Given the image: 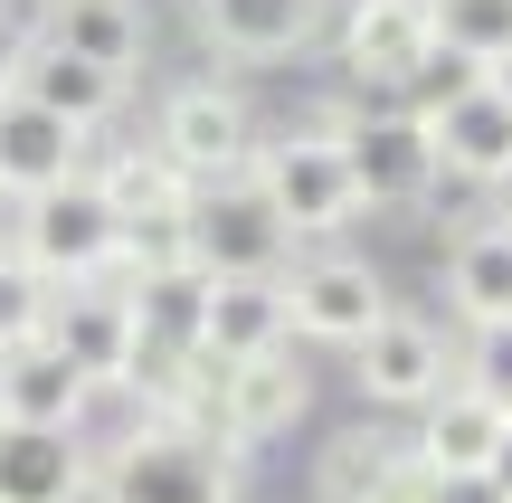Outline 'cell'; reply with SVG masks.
Instances as JSON below:
<instances>
[{
	"label": "cell",
	"instance_id": "6da1fadb",
	"mask_svg": "<svg viewBox=\"0 0 512 503\" xmlns=\"http://www.w3.org/2000/svg\"><path fill=\"white\" fill-rule=\"evenodd\" d=\"M86 503H238V456L209 428H162V418H143L133 437L95 447Z\"/></svg>",
	"mask_w": 512,
	"mask_h": 503
},
{
	"label": "cell",
	"instance_id": "7a4b0ae2",
	"mask_svg": "<svg viewBox=\"0 0 512 503\" xmlns=\"http://www.w3.org/2000/svg\"><path fill=\"white\" fill-rule=\"evenodd\" d=\"M10 257L29 266L48 295H67V285L114 276V257H124V219H114L105 190L76 171V181L38 190V200H10Z\"/></svg>",
	"mask_w": 512,
	"mask_h": 503
},
{
	"label": "cell",
	"instance_id": "3957f363",
	"mask_svg": "<svg viewBox=\"0 0 512 503\" xmlns=\"http://www.w3.org/2000/svg\"><path fill=\"white\" fill-rule=\"evenodd\" d=\"M323 133L342 152L351 209H418L437 190V152H427V114L418 105H323Z\"/></svg>",
	"mask_w": 512,
	"mask_h": 503
},
{
	"label": "cell",
	"instance_id": "277c9868",
	"mask_svg": "<svg viewBox=\"0 0 512 503\" xmlns=\"http://www.w3.org/2000/svg\"><path fill=\"white\" fill-rule=\"evenodd\" d=\"M247 181H256V200L275 209V228H285L294 247H323L332 228L361 219V209H351V181H342V152H332L323 124L256 143V152H247Z\"/></svg>",
	"mask_w": 512,
	"mask_h": 503
},
{
	"label": "cell",
	"instance_id": "5b68a950",
	"mask_svg": "<svg viewBox=\"0 0 512 503\" xmlns=\"http://www.w3.org/2000/svg\"><path fill=\"white\" fill-rule=\"evenodd\" d=\"M152 152H162L171 171H181L190 190L209 181H238L247 152H256V114L238 86H219V76H190V86L162 95V124H152Z\"/></svg>",
	"mask_w": 512,
	"mask_h": 503
},
{
	"label": "cell",
	"instance_id": "8992f818",
	"mask_svg": "<svg viewBox=\"0 0 512 503\" xmlns=\"http://www.w3.org/2000/svg\"><path fill=\"white\" fill-rule=\"evenodd\" d=\"M275 295H285V333L323 342V352H351V342L389 314L380 266L351 257V247H313V257H294L285 276H275Z\"/></svg>",
	"mask_w": 512,
	"mask_h": 503
},
{
	"label": "cell",
	"instance_id": "52a82bcc",
	"mask_svg": "<svg viewBox=\"0 0 512 503\" xmlns=\"http://www.w3.org/2000/svg\"><path fill=\"white\" fill-rule=\"evenodd\" d=\"M294 266V238L275 228V209L256 200V181H209L190 190V276L219 285V276H285Z\"/></svg>",
	"mask_w": 512,
	"mask_h": 503
},
{
	"label": "cell",
	"instance_id": "ba28073f",
	"mask_svg": "<svg viewBox=\"0 0 512 503\" xmlns=\"http://www.w3.org/2000/svg\"><path fill=\"white\" fill-rule=\"evenodd\" d=\"M38 342H48L86 390H114V380L133 371V352H143V304H133V285H114V276L67 285V295L48 304V333Z\"/></svg>",
	"mask_w": 512,
	"mask_h": 503
},
{
	"label": "cell",
	"instance_id": "9c48e42d",
	"mask_svg": "<svg viewBox=\"0 0 512 503\" xmlns=\"http://www.w3.org/2000/svg\"><path fill=\"white\" fill-rule=\"evenodd\" d=\"M351 380H361L370 409H408V418H418L427 399L456 380V352H446V333L427 314H399V304H389V314L351 342Z\"/></svg>",
	"mask_w": 512,
	"mask_h": 503
},
{
	"label": "cell",
	"instance_id": "30bf717a",
	"mask_svg": "<svg viewBox=\"0 0 512 503\" xmlns=\"http://www.w3.org/2000/svg\"><path fill=\"white\" fill-rule=\"evenodd\" d=\"M313 409V371L294 352H256V361H228L219 390H209V437H219L228 456L266 447V437H285L294 418Z\"/></svg>",
	"mask_w": 512,
	"mask_h": 503
},
{
	"label": "cell",
	"instance_id": "8fae6325",
	"mask_svg": "<svg viewBox=\"0 0 512 503\" xmlns=\"http://www.w3.org/2000/svg\"><path fill=\"white\" fill-rule=\"evenodd\" d=\"M418 114H427V152H437V181L456 171V181L494 190L503 171H512V105L494 95V76H465V86H446L437 105H418Z\"/></svg>",
	"mask_w": 512,
	"mask_h": 503
},
{
	"label": "cell",
	"instance_id": "7c38bea8",
	"mask_svg": "<svg viewBox=\"0 0 512 503\" xmlns=\"http://www.w3.org/2000/svg\"><path fill=\"white\" fill-rule=\"evenodd\" d=\"M285 295H275V276H219L190 295V352L209 361V371H228V361H256V352H285Z\"/></svg>",
	"mask_w": 512,
	"mask_h": 503
},
{
	"label": "cell",
	"instance_id": "4fadbf2b",
	"mask_svg": "<svg viewBox=\"0 0 512 503\" xmlns=\"http://www.w3.org/2000/svg\"><path fill=\"white\" fill-rule=\"evenodd\" d=\"M342 67L361 86H408L437 67L427 38V0H342Z\"/></svg>",
	"mask_w": 512,
	"mask_h": 503
},
{
	"label": "cell",
	"instance_id": "5bb4252c",
	"mask_svg": "<svg viewBox=\"0 0 512 503\" xmlns=\"http://www.w3.org/2000/svg\"><path fill=\"white\" fill-rule=\"evenodd\" d=\"M86 143L95 133L38 114L29 95H0V200H38V190L76 181V171H86Z\"/></svg>",
	"mask_w": 512,
	"mask_h": 503
},
{
	"label": "cell",
	"instance_id": "9a60e30c",
	"mask_svg": "<svg viewBox=\"0 0 512 503\" xmlns=\"http://www.w3.org/2000/svg\"><path fill=\"white\" fill-rule=\"evenodd\" d=\"M323 10H332V0H190L200 38L219 57H247V67L313 48V38H323Z\"/></svg>",
	"mask_w": 512,
	"mask_h": 503
},
{
	"label": "cell",
	"instance_id": "2e32d148",
	"mask_svg": "<svg viewBox=\"0 0 512 503\" xmlns=\"http://www.w3.org/2000/svg\"><path fill=\"white\" fill-rule=\"evenodd\" d=\"M95 447L67 428H10L0 418V503H86Z\"/></svg>",
	"mask_w": 512,
	"mask_h": 503
},
{
	"label": "cell",
	"instance_id": "e0dca14e",
	"mask_svg": "<svg viewBox=\"0 0 512 503\" xmlns=\"http://www.w3.org/2000/svg\"><path fill=\"white\" fill-rule=\"evenodd\" d=\"M437 295H446V314H456L465 333L512 323V228L503 219L456 228V247H446V266H437Z\"/></svg>",
	"mask_w": 512,
	"mask_h": 503
},
{
	"label": "cell",
	"instance_id": "ac0fdd59",
	"mask_svg": "<svg viewBox=\"0 0 512 503\" xmlns=\"http://www.w3.org/2000/svg\"><path fill=\"white\" fill-rule=\"evenodd\" d=\"M10 95H29L38 114H57V124H76V133H95V124H114V114H124L133 86H124V76H105V67H86V57H67V48H48V38H29Z\"/></svg>",
	"mask_w": 512,
	"mask_h": 503
},
{
	"label": "cell",
	"instance_id": "d6986e66",
	"mask_svg": "<svg viewBox=\"0 0 512 503\" xmlns=\"http://www.w3.org/2000/svg\"><path fill=\"white\" fill-rule=\"evenodd\" d=\"M512 418L494 409V399H475L465 380H446L437 399L418 409V437H408V456H418L427 475H484V456L503 447Z\"/></svg>",
	"mask_w": 512,
	"mask_h": 503
},
{
	"label": "cell",
	"instance_id": "ffe728a7",
	"mask_svg": "<svg viewBox=\"0 0 512 503\" xmlns=\"http://www.w3.org/2000/svg\"><path fill=\"white\" fill-rule=\"evenodd\" d=\"M86 409H95V390L48 352V342L0 352V418H10V428H67V437H86Z\"/></svg>",
	"mask_w": 512,
	"mask_h": 503
},
{
	"label": "cell",
	"instance_id": "44dd1931",
	"mask_svg": "<svg viewBox=\"0 0 512 503\" xmlns=\"http://www.w3.org/2000/svg\"><path fill=\"white\" fill-rule=\"evenodd\" d=\"M38 38L133 86V67H143V48H152V19H143V0H48V29Z\"/></svg>",
	"mask_w": 512,
	"mask_h": 503
},
{
	"label": "cell",
	"instance_id": "7402d4cb",
	"mask_svg": "<svg viewBox=\"0 0 512 503\" xmlns=\"http://www.w3.org/2000/svg\"><path fill=\"white\" fill-rule=\"evenodd\" d=\"M86 181L105 190V209H114L124 228H133V219H181V209H190V181L162 162V152H114V162L86 171Z\"/></svg>",
	"mask_w": 512,
	"mask_h": 503
},
{
	"label": "cell",
	"instance_id": "603a6c76",
	"mask_svg": "<svg viewBox=\"0 0 512 503\" xmlns=\"http://www.w3.org/2000/svg\"><path fill=\"white\" fill-rule=\"evenodd\" d=\"M427 38H437V57H465L475 76H494L512 57V0H427Z\"/></svg>",
	"mask_w": 512,
	"mask_h": 503
},
{
	"label": "cell",
	"instance_id": "cb8c5ba5",
	"mask_svg": "<svg viewBox=\"0 0 512 503\" xmlns=\"http://www.w3.org/2000/svg\"><path fill=\"white\" fill-rule=\"evenodd\" d=\"M408 456V437H370V428H351V437H332L323 447V475H313V485H323V503H370L389 485V466H399Z\"/></svg>",
	"mask_w": 512,
	"mask_h": 503
},
{
	"label": "cell",
	"instance_id": "d4e9b609",
	"mask_svg": "<svg viewBox=\"0 0 512 503\" xmlns=\"http://www.w3.org/2000/svg\"><path fill=\"white\" fill-rule=\"evenodd\" d=\"M48 285H38L29 276V266H19L10 257V247H0V352H19V342H38V333H48Z\"/></svg>",
	"mask_w": 512,
	"mask_h": 503
},
{
	"label": "cell",
	"instance_id": "484cf974",
	"mask_svg": "<svg viewBox=\"0 0 512 503\" xmlns=\"http://www.w3.org/2000/svg\"><path fill=\"white\" fill-rule=\"evenodd\" d=\"M456 380H465L475 399H494V409L512 418V323H484V333H465Z\"/></svg>",
	"mask_w": 512,
	"mask_h": 503
},
{
	"label": "cell",
	"instance_id": "4316f807",
	"mask_svg": "<svg viewBox=\"0 0 512 503\" xmlns=\"http://www.w3.org/2000/svg\"><path fill=\"white\" fill-rule=\"evenodd\" d=\"M427 503H503L484 475H427Z\"/></svg>",
	"mask_w": 512,
	"mask_h": 503
},
{
	"label": "cell",
	"instance_id": "83f0119b",
	"mask_svg": "<svg viewBox=\"0 0 512 503\" xmlns=\"http://www.w3.org/2000/svg\"><path fill=\"white\" fill-rule=\"evenodd\" d=\"M370 503H427V466H418V456H399V466H389V485L370 494Z\"/></svg>",
	"mask_w": 512,
	"mask_h": 503
},
{
	"label": "cell",
	"instance_id": "f1b7e54d",
	"mask_svg": "<svg viewBox=\"0 0 512 503\" xmlns=\"http://www.w3.org/2000/svg\"><path fill=\"white\" fill-rule=\"evenodd\" d=\"M19 57H29V29H19V10H10V0H0V95H10Z\"/></svg>",
	"mask_w": 512,
	"mask_h": 503
},
{
	"label": "cell",
	"instance_id": "f546056e",
	"mask_svg": "<svg viewBox=\"0 0 512 503\" xmlns=\"http://www.w3.org/2000/svg\"><path fill=\"white\" fill-rule=\"evenodd\" d=\"M484 485H494V494L512 503V428H503V447H494V456H484Z\"/></svg>",
	"mask_w": 512,
	"mask_h": 503
},
{
	"label": "cell",
	"instance_id": "4dcf8cb0",
	"mask_svg": "<svg viewBox=\"0 0 512 503\" xmlns=\"http://www.w3.org/2000/svg\"><path fill=\"white\" fill-rule=\"evenodd\" d=\"M494 95H503V105H512V57H503V67H494Z\"/></svg>",
	"mask_w": 512,
	"mask_h": 503
},
{
	"label": "cell",
	"instance_id": "1f68e13d",
	"mask_svg": "<svg viewBox=\"0 0 512 503\" xmlns=\"http://www.w3.org/2000/svg\"><path fill=\"white\" fill-rule=\"evenodd\" d=\"M494 200H503V228H512V171H503V181H494Z\"/></svg>",
	"mask_w": 512,
	"mask_h": 503
}]
</instances>
